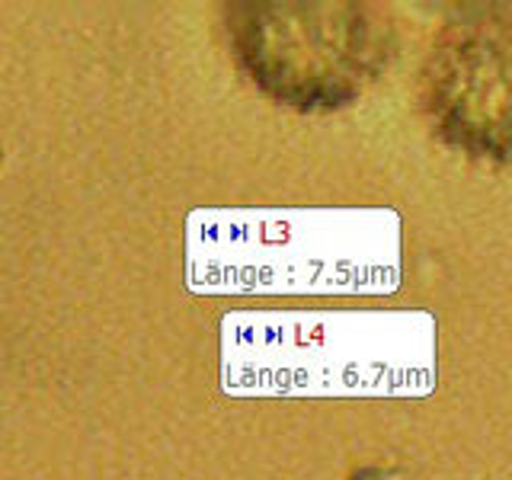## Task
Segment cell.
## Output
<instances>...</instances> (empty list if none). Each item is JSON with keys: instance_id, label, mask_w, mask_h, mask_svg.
<instances>
[{"instance_id": "obj_1", "label": "cell", "mask_w": 512, "mask_h": 480, "mask_svg": "<svg viewBox=\"0 0 512 480\" xmlns=\"http://www.w3.org/2000/svg\"><path fill=\"white\" fill-rule=\"evenodd\" d=\"M224 32L250 84L301 116L352 106L397 48L391 16L359 0H237Z\"/></svg>"}, {"instance_id": "obj_2", "label": "cell", "mask_w": 512, "mask_h": 480, "mask_svg": "<svg viewBox=\"0 0 512 480\" xmlns=\"http://www.w3.org/2000/svg\"><path fill=\"white\" fill-rule=\"evenodd\" d=\"M420 103L445 148L484 167H512V7L448 16L423 61Z\"/></svg>"}]
</instances>
